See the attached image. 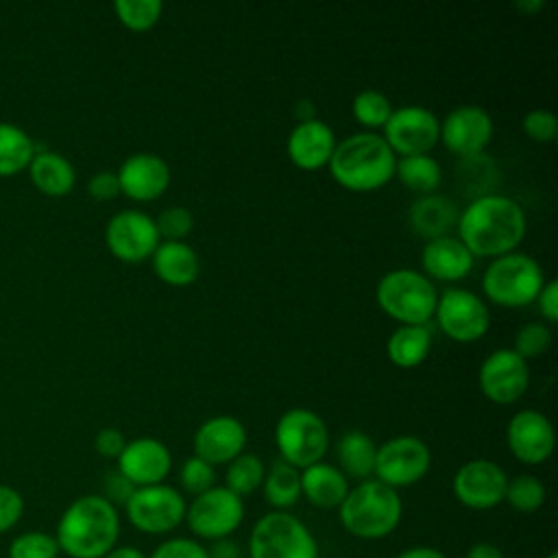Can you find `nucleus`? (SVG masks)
Here are the masks:
<instances>
[{"mask_svg": "<svg viewBox=\"0 0 558 558\" xmlns=\"http://www.w3.org/2000/svg\"><path fill=\"white\" fill-rule=\"evenodd\" d=\"M458 240L473 257H501L517 251L525 238L527 220L523 207L506 194L471 198L458 214Z\"/></svg>", "mask_w": 558, "mask_h": 558, "instance_id": "1", "label": "nucleus"}, {"mask_svg": "<svg viewBox=\"0 0 558 558\" xmlns=\"http://www.w3.org/2000/svg\"><path fill=\"white\" fill-rule=\"evenodd\" d=\"M120 536L118 508L102 495L76 497L59 517L57 545L70 558H102Z\"/></svg>", "mask_w": 558, "mask_h": 558, "instance_id": "2", "label": "nucleus"}, {"mask_svg": "<svg viewBox=\"0 0 558 558\" xmlns=\"http://www.w3.org/2000/svg\"><path fill=\"white\" fill-rule=\"evenodd\" d=\"M397 157L381 135L360 131L340 140L327 163L331 179L349 192H375L395 179Z\"/></svg>", "mask_w": 558, "mask_h": 558, "instance_id": "3", "label": "nucleus"}, {"mask_svg": "<svg viewBox=\"0 0 558 558\" xmlns=\"http://www.w3.org/2000/svg\"><path fill=\"white\" fill-rule=\"evenodd\" d=\"M403 517V501L399 490L381 484L375 477L357 482L349 488L347 497L338 506V519L342 527L364 541L386 538L397 530Z\"/></svg>", "mask_w": 558, "mask_h": 558, "instance_id": "4", "label": "nucleus"}, {"mask_svg": "<svg viewBox=\"0 0 558 558\" xmlns=\"http://www.w3.org/2000/svg\"><path fill=\"white\" fill-rule=\"evenodd\" d=\"M379 310L399 325H427L434 318L438 292L434 281L414 268L388 270L375 288Z\"/></svg>", "mask_w": 558, "mask_h": 558, "instance_id": "5", "label": "nucleus"}, {"mask_svg": "<svg viewBox=\"0 0 558 558\" xmlns=\"http://www.w3.org/2000/svg\"><path fill=\"white\" fill-rule=\"evenodd\" d=\"M545 281V272L532 255L512 251L488 262L482 275V292L495 305L523 307L536 301Z\"/></svg>", "mask_w": 558, "mask_h": 558, "instance_id": "6", "label": "nucleus"}, {"mask_svg": "<svg viewBox=\"0 0 558 558\" xmlns=\"http://www.w3.org/2000/svg\"><path fill=\"white\" fill-rule=\"evenodd\" d=\"M248 558H318V543L299 517L270 510L251 530Z\"/></svg>", "mask_w": 558, "mask_h": 558, "instance_id": "7", "label": "nucleus"}, {"mask_svg": "<svg viewBox=\"0 0 558 558\" xmlns=\"http://www.w3.org/2000/svg\"><path fill=\"white\" fill-rule=\"evenodd\" d=\"M275 445L281 456L279 460L301 471L325 458L329 429L314 410L290 408L275 423Z\"/></svg>", "mask_w": 558, "mask_h": 558, "instance_id": "8", "label": "nucleus"}, {"mask_svg": "<svg viewBox=\"0 0 558 558\" xmlns=\"http://www.w3.org/2000/svg\"><path fill=\"white\" fill-rule=\"evenodd\" d=\"M432 466L429 447L412 434H401L377 445L375 480L399 490L421 482Z\"/></svg>", "mask_w": 558, "mask_h": 558, "instance_id": "9", "label": "nucleus"}, {"mask_svg": "<svg viewBox=\"0 0 558 558\" xmlns=\"http://www.w3.org/2000/svg\"><path fill=\"white\" fill-rule=\"evenodd\" d=\"M244 519V501L227 486H211L192 497L185 508V521L194 536L205 541L229 538Z\"/></svg>", "mask_w": 558, "mask_h": 558, "instance_id": "10", "label": "nucleus"}, {"mask_svg": "<svg viewBox=\"0 0 558 558\" xmlns=\"http://www.w3.org/2000/svg\"><path fill=\"white\" fill-rule=\"evenodd\" d=\"M185 499L168 484H153L135 488L124 504L126 519L131 525L144 534H168L185 521Z\"/></svg>", "mask_w": 558, "mask_h": 558, "instance_id": "11", "label": "nucleus"}, {"mask_svg": "<svg viewBox=\"0 0 558 558\" xmlns=\"http://www.w3.org/2000/svg\"><path fill=\"white\" fill-rule=\"evenodd\" d=\"M438 329L453 342H475L490 327V312L484 296L466 288H447L438 294L434 312Z\"/></svg>", "mask_w": 558, "mask_h": 558, "instance_id": "12", "label": "nucleus"}, {"mask_svg": "<svg viewBox=\"0 0 558 558\" xmlns=\"http://www.w3.org/2000/svg\"><path fill=\"white\" fill-rule=\"evenodd\" d=\"M440 120L436 113L421 105H405L392 109L388 122L384 124V142L388 148L401 157L410 155H429L438 144Z\"/></svg>", "mask_w": 558, "mask_h": 558, "instance_id": "13", "label": "nucleus"}, {"mask_svg": "<svg viewBox=\"0 0 558 558\" xmlns=\"http://www.w3.org/2000/svg\"><path fill=\"white\" fill-rule=\"evenodd\" d=\"M161 238L155 218L140 209H122L113 214L105 227V244L113 257L124 264L150 259Z\"/></svg>", "mask_w": 558, "mask_h": 558, "instance_id": "14", "label": "nucleus"}, {"mask_svg": "<svg viewBox=\"0 0 558 558\" xmlns=\"http://www.w3.org/2000/svg\"><path fill=\"white\" fill-rule=\"evenodd\" d=\"M477 384L488 401L497 405H510L519 401L530 386L527 362L512 349H495L480 364Z\"/></svg>", "mask_w": 558, "mask_h": 558, "instance_id": "15", "label": "nucleus"}, {"mask_svg": "<svg viewBox=\"0 0 558 558\" xmlns=\"http://www.w3.org/2000/svg\"><path fill=\"white\" fill-rule=\"evenodd\" d=\"M490 140L493 118L480 105H458L440 120L438 142L460 159L482 155Z\"/></svg>", "mask_w": 558, "mask_h": 558, "instance_id": "16", "label": "nucleus"}, {"mask_svg": "<svg viewBox=\"0 0 558 558\" xmlns=\"http://www.w3.org/2000/svg\"><path fill=\"white\" fill-rule=\"evenodd\" d=\"M506 471L486 458L464 462L451 480L456 499L469 510H490L499 506L506 495Z\"/></svg>", "mask_w": 558, "mask_h": 558, "instance_id": "17", "label": "nucleus"}, {"mask_svg": "<svg viewBox=\"0 0 558 558\" xmlns=\"http://www.w3.org/2000/svg\"><path fill=\"white\" fill-rule=\"evenodd\" d=\"M506 442L514 460L527 466L543 464L551 458L556 434L551 421L541 410H519L506 425Z\"/></svg>", "mask_w": 558, "mask_h": 558, "instance_id": "18", "label": "nucleus"}, {"mask_svg": "<svg viewBox=\"0 0 558 558\" xmlns=\"http://www.w3.org/2000/svg\"><path fill=\"white\" fill-rule=\"evenodd\" d=\"M194 456L211 466L229 464L246 447V427L231 414H218L198 425L192 436Z\"/></svg>", "mask_w": 558, "mask_h": 558, "instance_id": "19", "label": "nucleus"}, {"mask_svg": "<svg viewBox=\"0 0 558 558\" xmlns=\"http://www.w3.org/2000/svg\"><path fill=\"white\" fill-rule=\"evenodd\" d=\"M116 462H118V471L135 488H142V486L163 484V480L172 469V453L161 440L153 436H140L135 440H126Z\"/></svg>", "mask_w": 558, "mask_h": 558, "instance_id": "20", "label": "nucleus"}, {"mask_svg": "<svg viewBox=\"0 0 558 558\" xmlns=\"http://www.w3.org/2000/svg\"><path fill=\"white\" fill-rule=\"evenodd\" d=\"M120 194L137 203L157 201L170 185V166L157 153H133L118 168Z\"/></svg>", "mask_w": 558, "mask_h": 558, "instance_id": "21", "label": "nucleus"}, {"mask_svg": "<svg viewBox=\"0 0 558 558\" xmlns=\"http://www.w3.org/2000/svg\"><path fill=\"white\" fill-rule=\"evenodd\" d=\"M338 140L333 129L320 118L296 122L288 135L286 153L299 170H320L329 163Z\"/></svg>", "mask_w": 558, "mask_h": 558, "instance_id": "22", "label": "nucleus"}, {"mask_svg": "<svg viewBox=\"0 0 558 558\" xmlns=\"http://www.w3.org/2000/svg\"><path fill=\"white\" fill-rule=\"evenodd\" d=\"M473 264H475V257L451 233L436 240H427L421 251L423 275L429 281H442V283L462 281L471 272Z\"/></svg>", "mask_w": 558, "mask_h": 558, "instance_id": "23", "label": "nucleus"}, {"mask_svg": "<svg viewBox=\"0 0 558 558\" xmlns=\"http://www.w3.org/2000/svg\"><path fill=\"white\" fill-rule=\"evenodd\" d=\"M153 270L157 279L172 288H187L198 279L201 259L198 253L187 242L161 240L150 255Z\"/></svg>", "mask_w": 558, "mask_h": 558, "instance_id": "24", "label": "nucleus"}, {"mask_svg": "<svg viewBox=\"0 0 558 558\" xmlns=\"http://www.w3.org/2000/svg\"><path fill=\"white\" fill-rule=\"evenodd\" d=\"M349 488L351 486L347 475L329 462L320 460L301 469V497H305L314 508H338L347 497Z\"/></svg>", "mask_w": 558, "mask_h": 558, "instance_id": "25", "label": "nucleus"}, {"mask_svg": "<svg viewBox=\"0 0 558 558\" xmlns=\"http://www.w3.org/2000/svg\"><path fill=\"white\" fill-rule=\"evenodd\" d=\"M458 205L442 194L416 196L408 211V222L412 231L425 240H436L449 235L458 222Z\"/></svg>", "mask_w": 558, "mask_h": 558, "instance_id": "26", "label": "nucleus"}, {"mask_svg": "<svg viewBox=\"0 0 558 558\" xmlns=\"http://www.w3.org/2000/svg\"><path fill=\"white\" fill-rule=\"evenodd\" d=\"M31 181L46 196H65L76 183V170L68 157L48 148H35V155L28 163Z\"/></svg>", "mask_w": 558, "mask_h": 558, "instance_id": "27", "label": "nucleus"}, {"mask_svg": "<svg viewBox=\"0 0 558 558\" xmlns=\"http://www.w3.org/2000/svg\"><path fill=\"white\" fill-rule=\"evenodd\" d=\"M375 453L377 445L362 429H349L336 442L338 469L347 475V480H368L375 471Z\"/></svg>", "mask_w": 558, "mask_h": 558, "instance_id": "28", "label": "nucleus"}, {"mask_svg": "<svg viewBox=\"0 0 558 558\" xmlns=\"http://www.w3.org/2000/svg\"><path fill=\"white\" fill-rule=\"evenodd\" d=\"M432 351V331L427 325H399L386 342L388 360L399 368L421 366Z\"/></svg>", "mask_w": 558, "mask_h": 558, "instance_id": "29", "label": "nucleus"}, {"mask_svg": "<svg viewBox=\"0 0 558 558\" xmlns=\"http://www.w3.org/2000/svg\"><path fill=\"white\" fill-rule=\"evenodd\" d=\"M395 177L416 196L436 194L442 183V168L432 155L397 157Z\"/></svg>", "mask_w": 558, "mask_h": 558, "instance_id": "30", "label": "nucleus"}, {"mask_svg": "<svg viewBox=\"0 0 558 558\" xmlns=\"http://www.w3.org/2000/svg\"><path fill=\"white\" fill-rule=\"evenodd\" d=\"M262 490L275 510H288L301 499V471L283 460H275L266 469Z\"/></svg>", "mask_w": 558, "mask_h": 558, "instance_id": "31", "label": "nucleus"}, {"mask_svg": "<svg viewBox=\"0 0 558 558\" xmlns=\"http://www.w3.org/2000/svg\"><path fill=\"white\" fill-rule=\"evenodd\" d=\"M35 148V142L24 129L0 122V177H11L28 168Z\"/></svg>", "mask_w": 558, "mask_h": 558, "instance_id": "32", "label": "nucleus"}, {"mask_svg": "<svg viewBox=\"0 0 558 558\" xmlns=\"http://www.w3.org/2000/svg\"><path fill=\"white\" fill-rule=\"evenodd\" d=\"M456 172H458V185L462 194H466L469 198L493 194L497 187L499 170L486 153L460 159Z\"/></svg>", "mask_w": 558, "mask_h": 558, "instance_id": "33", "label": "nucleus"}, {"mask_svg": "<svg viewBox=\"0 0 558 558\" xmlns=\"http://www.w3.org/2000/svg\"><path fill=\"white\" fill-rule=\"evenodd\" d=\"M264 475H266V464L262 462V458L255 453L242 451L238 458H233L227 464L225 486L238 497H246V495H253L257 488H262Z\"/></svg>", "mask_w": 558, "mask_h": 558, "instance_id": "34", "label": "nucleus"}, {"mask_svg": "<svg viewBox=\"0 0 558 558\" xmlns=\"http://www.w3.org/2000/svg\"><path fill=\"white\" fill-rule=\"evenodd\" d=\"M545 497H547L545 484L536 475L521 473L508 480L504 501H508V506L521 514H532L541 510V506L545 504Z\"/></svg>", "mask_w": 558, "mask_h": 558, "instance_id": "35", "label": "nucleus"}, {"mask_svg": "<svg viewBox=\"0 0 558 558\" xmlns=\"http://www.w3.org/2000/svg\"><path fill=\"white\" fill-rule=\"evenodd\" d=\"M113 11L122 26H126L133 33H146L161 20L163 2L161 0H116Z\"/></svg>", "mask_w": 558, "mask_h": 558, "instance_id": "36", "label": "nucleus"}, {"mask_svg": "<svg viewBox=\"0 0 558 558\" xmlns=\"http://www.w3.org/2000/svg\"><path fill=\"white\" fill-rule=\"evenodd\" d=\"M351 113L360 126L368 129H384L392 113V105L388 96L377 89H362L355 94L351 102Z\"/></svg>", "mask_w": 558, "mask_h": 558, "instance_id": "37", "label": "nucleus"}, {"mask_svg": "<svg viewBox=\"0 0 558 558\" xmlns=\"http://www.w3.org/2000/svg\"><path fill=\"white\" fill-rule=\"evenodd\" d=\"M549 347H551L549 325L543 320H532L517 329L512 351L527 362L530 357H541L543 353H547Z\"/></svg>", "mask_w": 558, "mask_h": 558, "instance_id": "38", "label": "nucleus"}, {"mask_svg": "<svg viewBox=\"0 0 558 558\" xmlns=\"http://www.w3.org/2000/svg\"><path fill=\"white\" fill-rule=\"evenodd\" d=\"M59 554L54 534L41 530L17 534L9 545V558H57Z\"/></svg>", "mask_w": 558, "mask_h": 558, "instance_id": "39", "label": "nucleus"}, {"mask_svg": "<svg viewBox=\"0 0 558 558\" xmlns=\"http://www.w3.org/2000/svg\"><path fill=\"white\" fill-rule=\"evenodd\" d=\"M157 231L161 240H174V242H185V238L194 229V216L187 207L174 205L166 207L157 218H155Z\"/></svg>", "mask_w": 558, "mask_h": 558, "instance_id": "40", "label": "nucleus"}, {"mask_svg": "<svg viewBox=\"0 0 558 558\" xmlns=\"http://www.w3.org/2000/svg\"><path fill=\"white\" fill-rule=\"evenodd\" d=\"M179 484L187 495L196 497L216 486V471L205 460L192 456L179 469Z\"/></svg>", "mask_w": 558, "mask_h": 558, "instance_id": "41", "label": "nucleus"}, {"mask_svg": "<svg viewBox=\"0 0 558 558\" xmlns=\"http://www.w3.org/2000/svg\"><path fill=\"white\" fill-rule=\"evenodd\" d=\"M523 131L538 144H549L558 135V118L547 109H532L523 116Z\"/></svg>", "mask_w": 558, "mask_h": 558, "instance_id": "42", "label": "nucleus"}, {"mask_svg": "<svg viewBox=\"0 0 558 558\" xmlns=\"http://www.w3.org/2000/svg\"><path fill=\"white\" fill-rule=\"evenodd\" d=\"M150 558H209L207 549L187 536H174L163 541L153 554Z\"/></svg>", "mask_w": 558, "mask_h": 558, "instance_id": "43", "label": "nucleus"}, {"mask_svg": "<svg viewBox=\"0 0 558 558\" xmlns=\"http://www.w3.org/2000/svg\"><path fill=\"white\" fill-rule=\"evenodd\" d=\"M24 514V497L7 484H0V534L9 532Z\"/></svg>", "mask_w": 558, "mask_h": 558, "instance_id": "44", "label": "nucleus"}, {"mask_svg": "<svg viewBox=\"0 0 558 558\" xmlns=\"http://www.w3.org/2000/svg\"><path fill=\"white\" fill-rule=\"evenodd\" d=\"M87 192L96 201H111V198H116L120 194L118 174L111 172V170H100V172L92 174V179L87 181Z\"/></svg>", "mask_w": 558, "mask_h": 558, "instance_id": "45", "label": "nucleus"}, {"mask_svg": "<svg viewBox=\"0 0 558 558\" xmlns=\"http://www.w3.org/2000/svg\"><path fill=\"white\" fill-rule=\"evenodd\" d=\"M126 445L124 434L118 427H102L98 429L96 438H94V449L102 456V458H118L122 453Z\"/></svg>", "mask_w": 558, "mask_h": 558, "instance_id": "46", "label": "nucleus"}, {"mask_svg": "<svg viewBox=\"0 0 558 558\" xmlns=\"http://www.w3.org/2000/svg\"><path fill=\"white\" fill-rule=\"evenodd\" d=\"M133 490H135V486L116 469V471H111L109 475H107V480H105V499L107 501H111L116 508L122 504H126L129 501V497L133 495Z\"/></svg>", "mask_w": 558, "mask_h": 558, "instance_id": "47", "label": "nucleus"}, {"mask_svg": "<svg viewBox=\"0 0 558 558\" xmlns=\"http://www.w3.org/2000/svg\"><path fill=\"white\" fill-rule=\"evenodd\" d=\"M536 305L543 316V323L554 325L558 320V281L556 279L545 281V286L536 296Z\"/></svg>", "mask_w": 558, "mask_h": 558, "instance_id": "48", "label": "nucleus"}, {"mask_svg": "<svg viewBox=\"0 0 558 558\" xmlns=\"http://www.w3.org/2000/svg\"><path fill=\"white\" fill-rule=\"evenodd\" d=\"M466 558H506V556H504V551H501L495 543L480 541V543H475V545L469 547Z\"/></svg>", "mask_w": 558, "mask_h": 558, "instance_id": "49", "label": "nucleus"}, {"mask_svg": "<svg viewBox=\"0 0 558 558\" xmlns=\"http://www.w3.org/2000/svg\"><path fill=\"white\" fill-rule=\"evenodd\" d=\"M395 558H447V556L440 549H436V547L414 545V547H408V549L399 551Z\"/></svg>", "mask_w": 558, "mask_h": 558, "instance_id": "50", "label": "nucleus"}, {"mask_svg": "<svg viewBox=\"0 0 558 558\" xmlns=\"http://www.w3.org/2000/svg\"><path fill=\"white\" fill-rule=\"evenodd\" d=\"M207 554H209V558H240L238 545L233 541H229V538L216 541L214 547Z\"/></svg>", "mask_w": 558, "mask_h": 558, "instance_id": "51", "label": "nucleus"}, {"mask_svg": "<svg viewBox=\"0 0 558 558\" xmlns=\"http://www.w3.org/2000/svg\"><path fill=\"white\" fill-rule=\"evenodd\" d=\"M102 558H146L137 547L133 545H116L107 556Z\"/></svg>", "mask_w": 558, "mask_h": 558, "instance_id": "52", "label": "nucleus"}, {"mask_svg": "<svg viewBox=\"0 0 558 558\" xmlns=\"http://www.w3.org/2000/svg\"><path fill=\"white\" fill-rule=\"evenodd\" d=\"M294 116H296V122H305V120L316 118L314 116V105L310 100H296L294 102Z\"/></svg>", "mask_w": 558, "mask_h": 558, "instance_id": "53", "label": "nucleus"}, {"mask_svg": "<svg viewBox=\"0 0 558 558\" xmlns=\"http://www.w3.org/2000/svg\"><path fill=\"white\" fill-rule=\"evenodd\" d=\"M541 7H543V2H538V0H534V2H530V0L517 2V9H519V11H523V13H532V11L541 9Z\"/></svg>", "mask_w": 558, "mask_h": 558, "instance_id": "54", "label": "nucleus"}, {"mask_svg": "<svg viewBox=\"0 0 558 558\" xmlns=\"http://www.w3.org/2000/svg\"><path fill=\"white\" fill-rule=\"evenodd\" d=\"M545 558H558V551H549Z\"/></svg>", "mask_w": 558, "mask_h": 558, "instance_id": "55", "label": "nucleus"}]
</instances>
